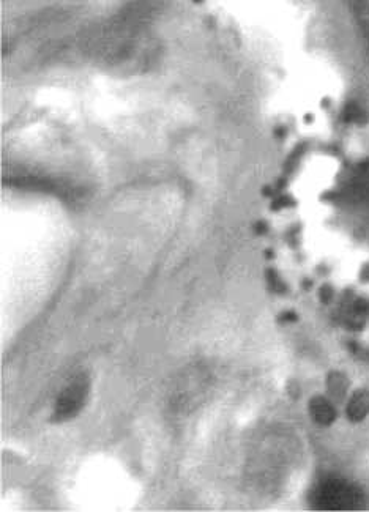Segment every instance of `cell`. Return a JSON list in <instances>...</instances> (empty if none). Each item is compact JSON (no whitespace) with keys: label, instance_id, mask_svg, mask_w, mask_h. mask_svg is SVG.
<instances>
[{"label":"cell","instance_id":"6da1fadb","mask_svg":"<svg viewBox=\"0 0 369 512\" xmlns=\"http://www.w3.org/2000/svg\"><path fill=\"white\" fill-rule=\"evenodd\" d=\"M87 393H89V382L82 377H78L75 382L62 391L56 404V418L60 421L70 420L78 415L82 405L86 402Z\"/></svg>","mask_w":369,"mask_h":512}]
</instances>
